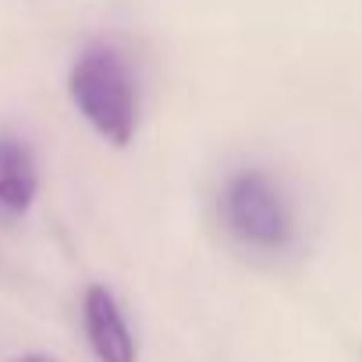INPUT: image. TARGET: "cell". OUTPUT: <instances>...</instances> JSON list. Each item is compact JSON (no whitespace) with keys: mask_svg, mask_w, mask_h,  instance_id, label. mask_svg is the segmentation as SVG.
Instances as JSON below:
<instances>
[{"mask_svg":"<svg viewBox=\"0 0 362 362\" xmlns=\"http://www.w3.org/2000/svg\"><path fill=\"white\" fill-rule=\"evenodd\" d=\"M40 170L33 149L11 135H0V228H15L36 203Z\"/></svg>","mask_w":362,"mask_h":362,"instance_id":"277c9868","label":"cell"},{"mask_svg":"<svg viewBox=\"0 0 362 362\" xmlns=\"http://www.w3.org/2000/svg\"><path fill=\"white\" fill-rule=\"evenodd\" d=\"M217 210L228 235L249 249L277 252L291 245L295 238L291 203L267 170H256V167L235 170L217 196Z\"/></svg>","mask_w":362,"mask_h":362,"instance_id":"7a4b0ae2","label":"cell"},{"mask_svg":"<svg viewBox=\"0 0 362 362\" xmlns=\"http://www.w3.org/2000/svg\"><path fill=\"white\" fill-rule=\"evenodd\" d=\"M11 362H61L54 355H43V351H25V355H15Z\"/></svg>","mask_w":362,"mask_h":362,"instance_id":"5b68a950","label":"cell"},{"mask_svg":"<svg viewBox=\"0 0 362 362\" xmlns=\"http://www.w3.org/2000/svg\"><path fill=\"white\" fill-rule=\"evenodd\" d=\"M82 327H86L89 348L100 362H135L139 358L128 320H124L117 298L103 284L86 288V295H82Z\"/></svg>","mask_w":362,"mask_h":362,"instance_id":"3957f363","label":"cell"},{"mask_svg":"<svg viewBox=\"0 0 362 362\" xmlns=\"http://www.w3.org/2000/svg\"><path fill=\"white\" fill-rule=\"evenodd\" d=\"M68 93L89 128L110 146H128L139 128V89L117 47L93 43L68 75Z\"/></svg>","mask_w":362,"mask_h":362,"instance_id":"6da1fadb","label":"cell"}]
</instances>
